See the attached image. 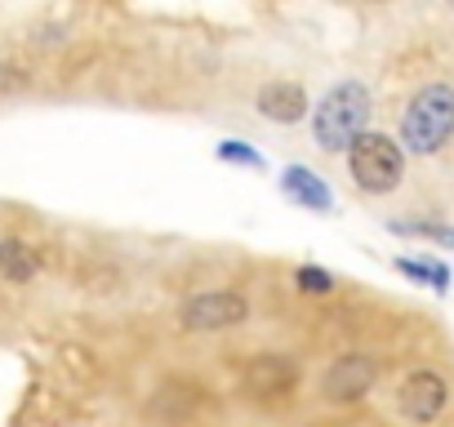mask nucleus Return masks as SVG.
Segmentation results:
<instances>
[{
  "label": "nucleus",
  "mask_w": 454,
  "mask_h": 427,
  "mask_svg": "<svg viewBox=\"0 0 454 427\" xmlns=\"http://www.w3.org/2000/svg\"><path fill=\"white\" fill-rule=\"evenodd\" d=\"M370 89L361 81H339L321 94V103L312 107V138L321 143V151H343L370 129Z\"/></svg>",
  "instance_id": "1"
},
{
  "label": "nucleus",
  "mask_w": 454,
  "mask_h": 427,
  "mask_svg": "<svg viewBox=\"0 0 454 427\" xmlns=\"http://www.w3.org/2000/svg\"><path fill=\"white\" fill-rule=\"evenodd\" d=\"M454 138V85L427 81L410 94L401 112V147L414 156H436Z\"/></svg>",
  "instance_id": "2"
},
{
  "label": "nucleus",
  "mask_w": 454,
  "mask_h": 427,
  "mask_svg": "<svg viewBox=\"0 0 454 427\" xmlns=\"http://www.w3.org/2000/svg\"><path fill=\"white\" fill-rule=\"evenodd\" d=\"M348 174L365 196H387L401 187L405 178V147L401 138H387L379 129H365L352 147H348Z\"/></svg>",
  "instance_id": "3"
},
{
  "label": "nucleus",
  "mask_w": 454,
  "mask_h": 427,
  "mask_svg": "<svg viewBox=\"0 0 454 427\" xmlns=\"http://www.w3.org/2000/svg\"><path fill=\"white\" fill-rule=\"evenodd\" d=\"M178 316H183V330H196V334H205V330H232V325L250 321V299L237 294V290H200V294H192L183 303Z\"/></svg>",
  "instance_id": "4"
},
{
  "label": "nucleus",
  "mask_w": 454,
  "mask_h": 427,
  "mask_svg": "<svg viewBox=\"0 0 454 427\" xmlns=\"http://www.w3.org/2000/svg\"><path fill=\"white\" fill-rule=\"evenodd\" d=\"M445 400H450V387H445V378H441L436 369H414V374H405V383L396 387V409H401L410 423H419V427L436 423L441 409H445Z\"/></svg>",
  "instance_id": "5"
},
{
  "label": "nucleus",
  "mask_w": 454,
  "mask_h": 427,
  "mask_svg": "<svg viewBox=\"0 0 454 427\" xmlns=\"http://www.w3.org/2000/svg\"><path fill=\"white\" fill-rule=\"evenodd\" d=\"M374 378H379L374 356H365V352H348V356H339V361L325 369L321 392H325V400L348 405V400H361V396L374 387Z\"/></svg>",
  "instance_id": "6"
},
{
  "label": "nucleus",
  "mask_w": 454,
  "mask_h": 427,
  "mask_svg": "<svg viewBox=\"0 0 454 427\" xmlns=\"http://www.w3.org/2000/svg\"><path fill=\"white\" fill-rule=\"evenodd\" d=\"M254 107L272 125H299V120L312 116V98H308V89L299 81H268L254 94Z\"/></svg>",
  "instance_id": "7"
},
{
  "label": "nucleus",
  "mask_w": 454,
  "mask_h": 427,
  "mask_svg": "<svg viewBox=\"0 0 454 427\" xmlns=\"http://www.w3.org/2000/svg\"><path fill=\"white\" fill-rule=\"evenodd\" d=\"M277 182H281V196L294 200L299 209H312V214H330V209H334L330 182H325L317 169H308V165H286Z\"/></svg>",
  "instance_id": "8"
},
{
  "label": "nucleus",
  "mask_w": 454,
  "mask_h": 427,
  "mask_svg": "<svg viewBox=\"0 0 454 427\" xmlns=\"http://www.w3.org/2000/svg\"><path fill=\"white\" fill-rule=\"evenodd\" d=\"M246 383L259 392V396H277L286 387H294V361L277 356V352H263L250 369H246Z\"/></svg>",
  "instance_id": "9"
},
{
  "label": "nucleus",
  "mask_w": 454,
  "mask_h": 427,
  "mask_svg": "<svg viewBox=\"0 0 454 427\" xmlns=\"http://www.w3.org/2000/svg\"><path fill=\"white\" fill-rule=\"evenodd\" d=\"M36 268H41V259H36V250H32L27 241H19V237L0 241V276H5V281L27 285V281L36 276Z\"/></svg>",
  "instance_id": "10"
},
{
  "label": "nucleus",
  "mask_w": 454,
  "mask_h": 427,
  "mask_svg": "<svg viewBox=\"0 0 454 427\" xmlns=\"http://www.w3.org/2000/svg\"><path fill=\"white\" fill-rule=\"evenodd\" d=\"M396 272L410 276V281H419V285H427L432 294H445L450 290V268L441 259H396Z\"/></svg>",
  "instance_id": "11"
},
{
  "label": "nucleus",
  "mask_w": 454,
  "mask_h": 427,
  "mask_svg": "<svg viewBox=\"0 0 454 427\" xmlns=\"http://www.w3.org/2000/svg\"><path fill=\"white\" fill-rule=\"evenodd\" d=\"M392 237H414V241H436L441 250H454V228L450 223H423V219H401L387 223Z\"/></svg>",
  "instance_id": "12"
},
{
  "label": "nucleus",
  "mask_w": 454,
  "mask_h": 427,
  "mask_svg": "<svg viewBox=\"0 0 454 427\" xmlns=\"http://www.w3.org/2000/svg\"><path fill=\"white\" fill-rule=\"evenodd\" d=\"M214 151H218V160H223V165H241V169H254V174H263V169H268V156H263L259 147H250L246 138H223Z\"/></svg>",
  "instance_id": "13"
},
{
  "label": "nucleus",
  "mask_w": 454,
  "mask_h": 427,
  "mask_svg": "<svg viewBox=\"0 0 454 427\" xmlns=\"http://www.w3.org/2000/svg\"><path fill=\"white\" fill-rule=\"evenodd\" d=\"M294 285L303 294H330L334 290V272H325L317 263H303V268H294Z\"/></svg>",
  "instance_id": "14"
}]
</instances>
